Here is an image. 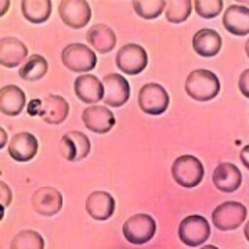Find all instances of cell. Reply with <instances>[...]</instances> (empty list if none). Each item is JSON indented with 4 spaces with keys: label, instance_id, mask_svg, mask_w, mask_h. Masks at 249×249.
Masks as SVG:
<instances>
[{
    "label": "cell",
    "instance_id": "obj_3",
    "mask_svg": "<svg viewBox=\"0 0 249 249\" xmlns=\"http://www.w3.org/2000/svg\"><path fill=\"white\" fill-rule=\"evenodd\" d=\"M248 214L247 206L237 201H227L217 205L212 212V223L220 231L237 230L245 222Z\"/></svg>",
    "mask_w": 249,
    "mask_h": 249
},
{
    "label": "cell",
    "instance_id": "obj_32",
    "mask_svg": "<svg viewBox=\"0 0 249 249\" xmlns=\"http://www.w3.org/2000/svg\"><path fill=\"white\" fill-rule=\"evenodd\" d=\"M240 160L241 162L244 163V166L249 170V144L248 145H245L240 152Z\"/></svg>",
    "mask_w": 249,
    "mask_h": 249
},
{
    "label": "cell",
    "instance_id": "obj_7",
    "mask_svg": "<svg viewBox=\"0 0 249 249\" xmlns=\"http://www.w3.org/2000/svg\"><path fill=\"white\" fill-rule=\"evenodd\" d=\"M169 103V94L160 83H145L139 91V106L148 115H162Z\"/></svg>",
    "mask_w": 249,
    "mask_h": 249
},
{
    "label": "cell",
    "instance_id": "obj_26",
    "mask_svg": "<svg viewBox=\"0 0 249 249\" xmlns=\"http://www.w3.org/2000/svg\"><path fill=\"white\" fill-rule=\"evenodd\" d=\"M10 249H45V240L37 231L22 230L14 235Z\"/></svg>",
    "mask_w": 249,
    "mask_h": 249
},
{
    "label": "cell",
    "instance_id": "obj_4",
    "mask_svg": "<svg viewBox=\"0 0 249 249\" xmlns=\"http://www.w3.org/2000/svg\"><path fill=\"white\" fill-rule=\"evenodd\" d=\"M211 237L209 222L201 214H191L184 217L178 224V238L191 248L205 244Z\"/></svg>",
    "mask_w": 249,
    "mask_h": 249
},
{
    "label": "cell",
    "instance_id": "obj_11",
    "mask_svg": "<svg viewBox=\"0 0 249 249\" xmlns=\"http://www.w3.org/2000/svg\"><path fill=\"white\" fill-rule=\"evenodd\" d=\"M36 104H39L36 114L40 116L46 124H60L70 115V104L61 96L50 94L40 101H36Z\"/></svg>",
    "mask_w": 249,
    "mask_h": 249
},
{
    "label": "cell",
    "instance_id": "obj_19",
    "mask_svg": "<svg viewBox=\"0 0 249 249\" xmlns=\"http://www.w3.org/2000/svg\"><path fill=\"white\" fill-rule=\"evenodd\" d=\"M28 57V49L17 37H3L0 40V64L6 68H16L24 64Z\"/></svg>",
    "mask_w": 249,
    "mask_h": 249
},
{
    "label": "cell",
    "instance_id": "obj_30",
    "mask_svg": "<svg viewBox=\"0 0 249 249\" xmlns=\"http://www.w3.org/2000/svg\"><path fill=\"white\" fill-rule=\"evenodd\" d=\"M0 199H1V204H3V209L7 208L13 201V193H11L10 187L4 181H0Z\"/></svg>",
    "mask_w": 249,
    "mask_h": 249
},
{
    "label": "cell",
    "instance_id": "obj_29",
    "mask_svg": "<svg viewBox=\"0 0 249 249\" xmlns=\"http://www.w3.org/2000/svg\"><path fill=\"white\" fill-rule=\"evenodd\" d=\"M194 9L199 17L211 19L217 17L222 13L223 1L222 0H196Z\"/></svg>",
    "mask_w": 249,
    "mask_h": 249
},
{
    "label": "cell",
    "instance_id": "obj_20",
    "mask_svg": "<svg viewBox=\"0 0 249 249\" xmlns=\"http://www.w3.org/2000/svg\"><path fill=\"white\" fill-rule=\"evenodd\" d=\"M223 25L226 31L235 36L249 34V9L241 4H231L223 14Z\"/></svg>",
    "mask_w": 249,
    "mask_h": 249
},
{
    "label": "cell",
    "instance_id": "obj_17",
    "mask_svg": "<svg viewBox=\"0 0 249 249\" xmlns=\"http://www.w3.org/2000/svg\"><path fill=\"white\" fill-rule=\"evenodd\" d=\"M39 142L34 134L28 132L14 134L9 144V155L17 162H28L37 154Z\"/></svg>",
    "mask_w": 249,
    "mask_h": 249
},
{
    "label": "cell",
    "instance_id": "obj_35",
    "mask_svg": "<svg viewBox=\"0 0 249 249\" xmlns=\"http://www.w3.org/2000/svg\"><path fill=\"white\" fill-rule=\"evenodd\" d=\"M3 4H4V9H3V11L0 13V16H4V13L7 11V7H9V1H3Z\"/></svg>",
    "mask_w": 249,
    "mask_h": 249
},
{
    "label": "cell",
    "instance_id": "obj_15",
    "mask_svg": "<svg viewBox=\"0 0 249 249\" xmlns=\"http://www.w3.org/2000/svg\"><path fill=\"white\" fill-rule=\"evenodd\" d=\"M75 94L80 101L86 104H96L98 101L104 100V85L103 80L96 78L94 75H79L73 83Z\"/></svg>",
    "mask_w": 249,
    "mask_h": 249
},
{
    "label": "cell",
    "instance_id": "obj_24",
    "mask_svg": "<svg viewBox=\"0 0 249 249\" xmlns=\"http://www.w3.org/2000/svg\"><path fill=\"white\" fill-rule=\"evenodd\" d=\"M24 18L32 24H43L52 16L50 0H24L21 1Z\"/></svg>",
    "mask_w": 249,
    "mask_h": 249
},
{
    "label": "cell",
    "instance_id": "obj_8",
    "mask_svg": "<svg viewBox=\"0 0 249 249\" xmlns=\"http://www.w3.org/2000/svg\"><path fill=\"white\" fill-rule=\"evenodd\" d=\"M116 67L126 75L142 73L148 64V55L145 49L136 43H127L116 53Z\"/></svg>",
    "mask_w": 249,
    "mask_h": 249
},
{
    "label": "cell",
    "instance_id": "obj_14",
    "mask_svg": "<svg viewBox=\"0 0 249 249\" xmlns=\"http://www.w3.org/2000/svg\"><path fill=\"white\" fill-rule=\"evenodd\" d=\"M32 208L42 216H54L62 208L61 193L54 187L45 186L37 188L32 196Z\"/></svg>",
    "mask_w": 249,
    "mask_h": 249
},
{
    "label": "cell",
    "instance_id": "obj_1",
    "mask_svg": "<svg viewBox=\"0 0 249 249\" xmlns=\"http://www.w3.org/2000/svg\"><path fill=\"white\" fill-rule=\"evenodd\" d=\"M186 93L196 101H211L220 91V80L209 70H194L186 79Z\"/></svg>",
    "mask_w": 249,
    "mask_h": 249
},
{
    "label": "cell",
    "instance_id": "obj_31",
    "mask_svg": "<svg viewBox=\"0 0 249 249\" xmlns=\"http://www.w3.org/2000/svg\"><path fill=\"white\" fill-rule=\"evenodd\" d=\"M238 89L244 94V97L249 98V68L241 73L238 80Z\"/></svg>",
    "mask_w": 249,
    "mask_h": 249
},
{
    "label": "cell",
    "instance_id": "obj_23",
    "mask_svg": "<svg viewBox=\"0 0 249 249\" xmlns=\"http://www.w3.org/2000/svg\"><path fill=\"white\" fill-rule=\"evenodd\" d=\"M89 45L100 54H107L114 50L116 46V35L106 24H96L88 31Z\"/></svg>",
    "mask_w": 249,
    "mask_h": 249
},
{
    "label": "cell",
    "instance_id": "obj_27",
    "mask_svg": "<svg viewBox=\"0 0 249 249\" xmlns=\"http://www.w3.org/2000/svg\"><path fill=\"white\" fill-rule=\"evenodd\" d=\"M193 11V1L190 0H170L166 4L165 16L172 24H181L190 17Z\"/></svg>",
    "mask_w": 249,
    "mask_h": 249
},
{
    "label": "cell",
    "instance_id": "obj_21",
    "mask_svg": "<svg viewBox=\"0 0 249 249\" xmlns=\"http://www.w3.org/2000/svg\"><path fill=\"white\" fill-rule=\"evenodd\" d=\"M223 40L222 36L219 35L213 29L205 28L198 31L193 37V49L196 54L201 57H214L222 50Z\"/></svg>",
    "mask_w": 249,
    "mask_h": 249
},
{
    "label": "cell",
    "instance_id": "obj_12",
    "mask_svg": "<svg viewBox=\"0 0 249 249\" xmlns=\"http://www.w3.org/2000/svg\"><path fill=\"white\" fill-rule=\"evenodd\" d=\"M104 85V103L112 108L122 107L127 103L130 97V86L129 82L119 73H109L103 78Z\"/></svg>",
    "mask_w": 249,
    "mask_h": 249
},
{
    "label": "cell",
    "instance_id": "obj_9",
    "mask_svg": "<svg viewBox=\"0 0 249 249\" xmlns=\"http://www.w3.org/2000/svg\"><path fill=\"white\" fill-rule=\"evenodd\" d=\"M58 14L67 27L82 29L89 24L91 9L85 0H62L58 4Z\"/></svg>",
    "mask_w": 249,
    "mask_h": 249
},
{
    "label": "cell",
    "instance_id": "obj_5",
    "mask_svg": "<svg viewBox=\"0 0 249 249\" xmlns=\"http://www.w3.org/2000/svg\"><path fill=\"white\" fill-rule=\"evenodd\" d=\"M122 232L127 242L133 245H144L148 241H151L152 237L155 235L157 222L150 214H133L124 223Z\"/></svg>",
    "mask_w": 249,
    "mask_h": 249
},
{
    "label": "cell",
    "instance_id": "obj_10",
    "mask_svg": "<svg viewBox=\"0 0 249 249\" xmlns=\"http://www.w3.org/2000/svg\"><path fill=\"white\" fill-rule=\"evenodd\" d=\"M90 150H91V144L89 137L78 130L65 133L60 142V152L70 162L85 160L90 154Z\"/></svg>",
    "mask_w": 249,
    "mask_h": 249
},
{
    "label": "cell",
    "instance_id": "obj_6",
    "mask_svg": "<svg viewBox=\"0 0 249 249\" xmlns=\"http://www.w3.org/2000/svg\"><path fill=\"white\" fill-rule=\"evenodd\" d=\"M61 60L70 71L83 73L96 68L97 55L89 46L83 43H71L62 50Z\"/></svg>",
    "mask_w": 249,
    "mask_h": 249
},
{
    "label": "cell",
    "instance_id": "obj_18",
    "mask_svg": "<svg viewBox=\"0 0 249 249\" xmlns=\"http://www.w3.org/2000/svg\"><path fill=\"white\" fill-rule=\"evenodd\" d=\"M86 212L94 220H108L115 212V199L107 191H93L86 199Z\"/></svg>",
    "mask_w": 249,
    "mask_h": 249
},
{
    "label": "cell",
    "instance_id": "obj_34",
    "mask_svg": "<svg viewBox=\"0 0 249 249\" xmlns=\"http://www.w3.org/2000/svg\"><path fill=\"white\" fill-rule=\"evenodd\" d=\"M244 235H245V238H247V241L249 242V220L247 222V224H245V227H244Z\"/></svg>",
    "mask_w": 249,
    "mask_h": 249
},
{
    "label": "cell",
    "instance_id": "obj_2",
    "mask_svg": "<svg viewBox=\"0 0 249 249\" xmlns=\"http://www.w3.org/2000/svg\"><path fill=\"white\" fill-rule=\"evenodd\" d=\"M204 175V165L194 155H181L172 165V178L178 186L184 188L199 186Z\"/></svg>",
    "mask_w": 249,
    "mask_h": 249
},
{
    "label": "cell",
    "instance_id": "obj_16",
    "mask_svg": "<svg viewBox=\"0 0 249 249\" xmlns=\"http://www.w3.org/2000/svg\"><path fill=\"white\" fill-rule=\"evenodd\" d=\"M212 181L214 187L222 193H234L241 187L242 175L238 166L230 162L219 163L213 170Z\"/></svg>",
    "mask_w": 249,
    "mask_h": 249
},
{
    "label": "cell",
    "instance_id": "obj_33",
    "mask_svg": "<svg viewBox=\"0 0 249 249\" xmlns=\"http://www.w3.org/2000/svg\"><path fill=\"white\" fill-rule=\"evenodd\" d=\"M0 133L3 136V140L0 142V148H4L6 144H7V134H6V130H4V129H0Z\"/></svg>",
    "mask_w": 249,
    "mask_h": 249
},
{
    "label": "cell",
    "instance_id": "obj_28",
    "mask_svg": "<svg viewBox=\"0 0 249 249\" xmlns=\"http://www.w3.org/2000/svg\"><path fill=\"white\" fill-rule=\"evenodd\" d=\"M166 1L163 0H136L133 9L139 17L144 19H155L166 9Z\"/></svg>",
    "mask_w": 249,
    "mask_h": 249
},
{
    "label": "cell",
    "instance_id": "obj_25",
    "mask_svg": "<svg viewBox=\"0 0 249 249\" xmlns=\"http://www.w3.org/2000/svg\"><path fill=\"white\" fill-rule=\"evenodd\" d=\"M47 71H49L47 60L40 54H34L22 64L18 75L21 79L27 80V82H36V80L42 79Z\"/></svg>",
    "mask_w": 249,
    "mask_h": 249
},
{
    "label": "cell",
    "instance_id": "obj_22",
    "mask_svg": "<svg viewBox=\"0 0 249 249\" xmlns=\"http://www.w3.org/2000/svg\"><path fill=\"white\" fill-rule=\"evenodd\" d=\"M27 104V97L22 89L16 85L4 86L0 90V111L4 115L17 116L22 112Z\"/></svg>",
    "mask_w": 249,
    "mask_h": 249
},
{
    "label": "cell",
    "instance_id": "obj_37",
    "mask_svg": "<svg viewBox=\"0 0 249 249\" xmlns=\"http://www.w3.org/2000/svg\"><path fill=\"white\" fill-rule=\"evenodd\" d=\"M245 53H247V55H248L249 58V39L247 40V43H245Z\"/></svg>",
    "mask_w": 249,
    "mask_h": 249
},
{
    "label": "cell",
    "instance_id": "obj_36",
    "mask_svg": "<svg viewBox=\"0 0 249 249\" xmlns=\"http://www.w3.org/2000/svg\"><path fill=\"white\" fill-rule=\"evenodd\" d=\"M199 249H219L217 247H214V245H205V247H201Z\"/></svg>",
    "mask_w": 249,
    "mask_h": 249
},
{
    "label": "cell",
    "instance_id": "obj_13",
    "mask_svg": "<svg viewBox=\"0 0 249 249\" xmlns=\"http://www.w3.org/2000/svg\"><path fill=\"white\" fill-rule=\"evenodd\" d=\"M82 121L90 132L97 134H106L111 132L115 126V115L111 109L103 106L88 107L82 114Z\"/></svg>",
    "mask_w": 249,
    "mask_h": 249
}]
</instances>
